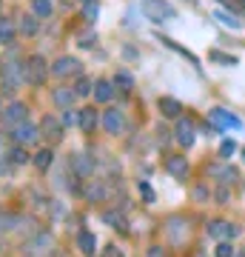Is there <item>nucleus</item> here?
<instances>
[{"instance_id":"nucleus-42","label":"nucleus","mask_w":245,"mask_h":257,"mask_svg":"<svg viewBox=\"0 0 245 257\" xmlns=\"http://www.w3.org/2000/svg\"><path fill=\"white\" fill-rule=\"evenodd\" d=\"M219 3H228V6H236L234 0H219Z\"/></svg>"},{"instance_id":"nucleus-23","label":"nucleus","mask_w":245,"mask_h":257,"mask_svg":"<svg viewBox=\"0 0 245 257\" xmlns=\"http://www.w3.org/2000/svg\"><path fill=\"white\" fill-rule=\"evenodd\" d=\"M37 29H40V23H37V15H26V18L20 20V32L23 35H37Z\"/></svg>"},{"instance_id":"nucleus-32","label":"nucleus","mask_w":245,"mask_h":257,"mask_svg":"<svg viewBox=\"0 0 245 257\" xmlns=\"http://www.w3.org/2000/svg\"><path fill=\"white\" fill-rule=\"evenodd\" d=\"M97 15H100V6H97V0H94V3H86V9H83V18L89 20V23H94V20H97Z\"/></svg>"},{"instance_id":"nucleus-10","label":"nucleus","mask_w":245,"mask_h":257,"mask_svg":"<svg viewBox=\"0 0 245 257\" xmlns=\"http://www.w3.org/2000/svg\"><path fill=\"white\" fill-rule=\"evenodd\" d=\"M40 138V128L32 126V123H20L15 126V140H18V146H29V143H35Z\"/></svg>"},{"instance_id":"nucleus-36","label":"nucleus","mask_w":245,"mask_h":257,"mask_svg":"<svg viewBox=\"0 0 245 257\" xmlns=\"http://www.w3.org/2000/svg\"><path fill=\"white\" fill-rule=\"evenodd\" d=\"M15 223H18V217H15V214H0V231L15 229Z\"/></svg>"},{"instance_id":"nucleus-33","label":"nucleus","mask_w":245,"mask_h":257,"mask_svg":"<svg viewBox=\"0 0 245 257\" xmlns=\"http://www.w3.org/2000/svg\"><path fill=\"white\" fill-rule=\"evenodd\" d=\"M234 152H236V143H234V140H222V143H219V157H222V160H228Z\"/></svg>"},{"instance_id":"nucleus-27","label":"nucleus","mask_w":245,"mask_h":257,"mask_svg":"<svg viewBox=\"0 0 245 257\" xmlns=\"http://www.w3.org/2000/svg\"><path fill=\"white\" fill-rule=\"evenodd\" d=\"M86 197H89V200H103V197H106V186L103 183H89L86 186Z\"/></svg>"},{"instance_id":"nucleus-2","label":"nucleus","mask_w":245,"mask_h":257,"mask_svg":"<svg viewBox=\"0 0 245 257\" xmlns=\"http://www.w3.org/2000/svg\"><path fill=\"white\" fill-rule=\"evenodd\" d=\"M23 72H26V80L32 83V86H43L46 74H49V63H46L40 55H32L26 63H23Z\"/></svg>"},{"instance_id":"nucleus-4","label":"nucleus","mask_w":245,"mask_h":257,"mask_svg":"<svg viewBox=\"0 0 245 257\" xmlns=\"http://www.w3.org/2000/svg\"><path fill=\"white\" fill-rule=\"evenodd\" d=\"M208 117H211V126L217 128H239L242 123H239V117H234V114H228L225 109H211L208 111Z\"/></svg>"},{"instance_id":"nucleus-15","label":"nucleus","mask_w":245,"mask_h":257,"mask_svg":"<svg viewBox=\"0 0 245 257\" xmlns=\"http://www.w3.org/2000/svg\"><path fill=\"white\" fill-rule=\"evenodd\" d=\"M77 248H80L86 257H94V248H97L94 231H80V234H77Z\"/></svg>"},{"instance_id":"nucleus-39","label":"nucleus","mask_w":245,"mask_h":257,"mask_svg":"<svg viewBox=\"0 0 245 257\" xmlns=\"http://www.w3.org/2000/svg\"><path fill=\"white\" fill-rule=\"evenodd\" d=\"M140 194L145 197V203H154V192H151V186L148 183H140Z\"/></svg>"},{"instance_id":"nucleus-29","label":"nucleus","mask_w":245,"mask_h":257,"mask_svg":"<svg viewBox=\"0 0 245 257\" xmlns=\"http://www.w3.org/2000/svg\"><path fill=\"white\" fill-rule=\"evenodd\" d=\"M106 217V223H111L114 229H120V231H126V220H123V214H114V211H106L103 214Z\"/></svg>"},{"instance_id":"nucleus-28","label":"nucleus","mask_w":245,"mask_h":257,"mask_svg":"<svg viewBox=\"0 0 245 257\" xmlns=\"http://www.w3.org/2000/svg\"><path fill=\"white\" fill-rule=\"evenodd\" d=\"M15 40V26L12 20H0V43H12Z\"/></svg>"},{"instance_id":"nucleus-22","label":"nucleus","mask_w":245,"mask_h":257,"mask_svg":"<svg viewBox=\"0 0 245 257\" xmlns=\"http://www.w3.org/2000/svg\"><path fill=\"white\" fill-rule=\"evenodd\" d=\"M114 86H117L120 92H131V89H134V77H131V74L126 72V69H117V74H114Z\"/></svg>"},{"instance_id":"nucleus-47","label":"nucleus","mask_w":245,"mask_h":257,"mask_svg":"<svg viewBox=\"0 0 245 257\" xmlns=\"http://www.w3.org/2000/svg\"><path fill=\"white\" fill-rule=\"evenodd\" d=\"M0 111H3V109H0Z\"/></svg>"},{"instance_id":"nucleus-37","label":"nucleus","mask_w":245,"mask_h":257,"mask_svg":"<svg viewBox=\"0 0 245 257\" xmlns=\"http://www.w3.org/2000/svg\"><path fill=\"white\" fill-rule=\"evenodd\" d=\"M211 60H217V63H225V66H236V57H228V55H222V52H211Z\"/></svg>"},{"instance_id":"nucleus-18","label":"nucleus","mask_w":245,"mask_h":257,"mask_svg":"<svg viewBox=\"0 0 245 257\" xmlns=\"http://www.w3.org/2000/svg\"><path fill=\"white\" fill-rule=\"evenodd\" d=\"M114 97V83L109 80H97L94 83V100L97 103H109Z\"/></svg>"},{"instance_id":"nucleus-31","label":"nucleus","mask_w":245,"mask_h":257,"mask_svg":"<svg viewBox=\"0 0 245 257\" xmlns=\"http://www.w3.org/2000/svg\"><path fill=\"white\" fill-rule=\"evenodd\" d=\"M180 229H182V220L180 217H171V220H168V234H171L174 243H180Z\"/></svg>"},{"instance_id":"nucleus-41","label":"nucleus","mask_w":245,"mask_h":257,"mask_svg":"<svg viewBox=\"0 0 245 257\" xmlns=\"http://www.w3.org/2000/svg\"><path fill=\"white\" fill-rule=\"evenodd\" d=\"M106 257H120V251L114 246H109V248H106Z\"/></svg>"},{"instance_id":"nucleus-25","label":"nucleus","mask_w":245,"mask_h":257,"mask_svg":"<svg viewBox=\"0 0 245 257\" xmlns=\"http://www.w3.org/2000/svg\"><path fill=\"white\" fill-rule=\"evenodd\" d=\"M9 160L15 166H23V163H29V160H32V157H29V152H26V146H15L9 152Z\"/></svg>"},{"instance_id":"nucleus-21","label":"nucleus","mask_w":245,"mask_h":257,"mask_svg":"<svg viewBox=\"0 0 245 257\" xmlns=\"http://www.w3.org/2000/svg\"><path fill=\"white\" fill-rule=\"evenodd\" d=\"M80 128L86 135H91L97 128V111L94 109H80Z\"/></svg>"},{"instance_id":"nucleus-11","label":"nucleus","mask_w":245,"mask_h":257,"mask_svg":"<svg viewBox=\"0 0 245 257\" xmlns=\"http://www.w3.org/2000/svg\"><path fill=\"white\" fill-rule=\"evenodd\" d=\"M26 251L29 254H49V251H52V237H49L46 231L35 234V237L26 243Z\"/></svg>"},{"instance_id":"nucleus-43","label":"nucleus","mask_w":245,"mask_h":257,"mask_svg":"<svg viewBox=\"0 0 245 257\" xmlns=\"http://www.w3.org/2000/svg\"><path fill=\"white\" fill-rule=\"evenodd\" d=\"M83 3H94V0H83Z\"/></svg>"},{"instance_id":"nucleus-38","label":"nucleus","mask_w":245,"mask_h":257,"mask_svg":"<svg viewBox=\"0 0 245 257\" xmlns=\"http://www.w3.org/2000/svg\"><path fill=\"white\" fill-rule=\"evenodd\" d=\"M77 123H80V111L66 109V114H63V126H77Z\"/></svg>"},{"instance_id":"nucleus-30","label":"nucleus","mask_w":245,"mask_h":257,"mask_svg":"<svg viewBox=\"0 0 245 257\" xmlns=\"http://www.w3.org/2000/svg\"><path fill=\"white\" fill-rule=\"evenodd\" d=\"M217 20L222 23V26H231V29H239V20L231 15V12H217Z\"/></svg>"},{"instance_id":"nucleus-16","label":"nucleus","mask_w":245,"mask_h":257,"mask_svg":"<svg viewBox=\"0 0 245 257\" xmlns=\"http://www.w3.org/2000/svg\"><path fill=\"white\" fill-rule=\"evenodd\" d=\"M208 175H211V177H217L219 183H234V177H236V172H234V169H231V166L214 163V166H208Z\"/></svg>"},{"instance_id":"nucleus-44","label":"nucleus","mask_w":245,"mask_h":257,"mask_svg":"<svg viewBox=\"0 0 245 257\" xmlns=\"http://www.w3.org/2000/svg\"><path fill=\"white\" fill-rule=\"evenodd\" d=\"M242 157H245V152H242Z\"/></svg>"},{"instance_id":"nucleus-45","label":"nucleus","mask_w":245,"mask_h":257,"mask_svg":"<svg viewBox=\"0 0 245 257\" xmlns=\"http://www.w3.org/2000/svg\"><path fill=\"white\" fill-rule=\"evenodd\" d=\"M234 257H239V254H234Z\"/></svg>"},{"instance_id":"nucleus-1","label":"nucleus","mask_w":245,"mask_h":257,"mask_svg":"<svg viewBox=\"0 0 245 257\" xmlns=\"http://www.w3.org/2000/svg\"><path fill=\"white\" fill-rule=\"evenodd\" d=\"M140 9L151 23H165V20L177 18V9H174L168 0H140Z\"/></svg>"},{"instance_id":"nucleus-19","label":"nucleus","mask_w":245,"mask_h":257,"mask_svg":"<svg viewBox=\"0 0 245 257\" xmlns=\"http://www.w3.org/2000/svg\"><path fill=\"white\" fill-rule=\"evenodd\" d=\"M52 97H55V103L60 106V109H72V103H74L77 94H74V89H69V86H60V89H55Z\"/></svg>"},{"instance_id":"nucleus-14","label":"nucleus","mask_w":245,"mask_h":257,"mask_svg":"<svg viewBox=\"0 0 245 257\" xmlns=\"http://www.w3.org/2000/svg\"><path fill=\"white\" fill-rule=\"evenodd\" d=\"M26 114H29V109L23 103H12L9 109H3V120H6V123H15V126L26 123Z\"/></svg>"},{"instance_id":"nucleus-6","label":"nucleus","mask_w":245,"mask_h":257,"mask_svg":"<svg viewBox=\"0 0 245 257\" xmlns=\"http://www.w3.org/2000/svg\"><path fill=\"white\" fill-rule=\"evenodd\" d=\"M103 126H106L109 135H120V132L126 128V117H123V111H120V109L103 111Z\"/></svg>"},{"instance_id":"nucleus-8","label":"nucleus","mask_w":245,"mask_h":257,"mask_svg":"<svg viewBox=\"0 0 245 257\" xmlns=\"http://www.w3.org/2000/svg\"><path fill=\"white\" fill-rule=\"evenodd\" d=\"M236 234V226H231L228 220H211L208 223V237H214V240H228V237H234Z\"/></svg>"},{"instance_id":"nucleus-26","label":"nucleus","mask_w":245,"mask_h":257,"mask_svg":"<svg viewBox=\"0 0 245 257\" xmlns=\"http://www.w3.org/2000/svg\"><path fill=\"white\" fill-rule=\"evenodd\" d=\"M32 12L37 18H49L52 15V0H32Z\"/></svg>"},{"instance_id":"nucleus-13","label":"nucleus","mask_w":245,"mask_h":257,"mask_svg":"<svg viewBox=\"0 0 245 257\" xmlns=\"http://www.w3.org/2000/svg\"><path fill=\"white\" fill-rule=\"evenodd\" d=\"M40 132H43V135H46L49 140H52V143H57V140L63 138V123L46 114V117H43V123H40Z\"/></svg>"},{"instance_id":"nucleus-17","label":"nucleus","mask_w":245,"mask_h":257,"mask_svg":"<svg viewBox=\"0 0 245 257\" xmlns=\"http://www.w3.org/2000/svg\"><path fill=\"white\" fill-rule=\"evenodd\" d=\"M160 111H163V117L177 120L182 114V103L174 100V97H160Z\"/></svg>"},{"instance_id":"nucleus-3","label":"nucleus","mask_w":245,"mask_h":257,"mask_svg":"<svg viewBox=\"0 0 245 257\" xmlns=\"http://www.w3.org/2000/svg\"><path fill=\"white\" fill-rule=\"evenodd\" d=\"M23 80H26L23 66H20V63H3V72H0V83H3V89L15 92Z\"/></svg>"},{"instance_id":"nucleus-12","label":"nucleus","mask_w":245,"mask_h":257,"mask_svg":"<svg viewBox=\"0 0 245 257\" xmlns=\"http://www.w3.org/2000/svg\"><path fill=\"white\" fill-rule=\"evenodd\" d=\"M69 166H72V172L77 177H91V175H94V163H91L86 155H72Z\"/></svg>"},{"instance_id":"nucleus-9","label":"nucleus","mask_w":245,"mask_h":257,"mask_svg":"<svg viewBox=\"0 0 245 257\" xmlns=\"http://www.w3.org/2000/svg\"><path fill=\"white\" fill-rule=\"evenodd\" d=\"M165 172L174 177H180V180H185L188 177V160L182 155H168V160H165Z\"/></svg>"},{"instance_id":"nucleus-35","label":"nucleus","mask_w":245,"mask_h":257,"mask_svg":"<svg viewBox=\"0 0 245 257\" xmlns=\"http://www.w3.org/2000/svg\"><path fill=\"white\" fill-rule=\"evenodd\" d=\"M214 254H217V257H234L236 251H234V246H231V243H225V240H222V243L214 248Z\"/></svg>"},{"instance_id":"nucleus-24","label":"nucleus","mask_w":245,"mask_h":257,"mask_svg":"<svg viewBox=\"0 0 245 257\" xmlns=\"http://www.w3.org/2000/svg\"><path fill=\"white\" fill-rule=\"evenodd\" d=\"M91 92H94V83H91L89 77H77V83H74V94H77V97H89Z\"/></svg>"},{"instance_id":"nucleus-34","label":"nucleus","mask_w":245,"mask_h":257,"mask_svg":"<svg viewBox=\"0 0 245 257\" xmlns=\"http://www.w3.org/2000/svg\"><path fill=\"white\" fill-rule=\"evenodd\" d=\"M163 43H165V46H168V49H174V52H180V55H182V57H188L191 63L197 66V57L191 55V52H185V49H182V46H177V43H174V40H168V37H163Z\"/></svg>"},{"instance_id":"nucleus-46","label":"nucleus","mask_w":245,"mask_h":257,"mask_svg":"<svg viewBox=\"0 0 245 257\" xmlns=\"http://www.w3.org/2000/svg\"><path fill=\"white\" fill-rule=\"evenodd\" d=\"M242 3H245V0H242Z\"/></svg>"},{"instance_id":"nucleus-5","label":"nucleus","mask_w":245,"mask_h":257,"mask_svg":"<svg viewBox=\"0 0 245 257\" xmlns=\"http://www.w3.org/2000/svg\"><path fill=\"white\" fill-rule=\"evenodd\" d=\"M52 74H57V77H69V74H80V60L77 57H57L55 66H52Z\"/></svg>"},{"instance_id":"nucleus-7","label":"nucleus","mask_w":245,"mask_h":257,"mask_svg":"<svg viewBox=\"0 0 245 257\" xmlns=\"http://www.w3.org/2000/svg\"><path fill=\"white\" fill-rule=\"evenodd\" d=\"M194 140H197V128H194V120H180V123H177V143H180V146H194Z\"/></svg>"},{"instance_id":"nucleus-20","label":"nucleus","mask_w":245,"mask_h":257,"mask_svg":"<svg viewBox=\"0 0 245 257\" xmlns=\"http://www.w3.org/2000/svg\"><path fill=\"white\" fill-rule=\"evenodd\" d=\"M32 163H35L37 172H49V166L55 163V152H52V149H40V152L32 157Z\"/></svg>"},{"instance_id":"nucleus-40","label":"nucleus","mask_w":245,"mask_h":257,"mask_svg":"<svg viewBox=\"0 0 245 257\" xmlns=\"http://www.w3.org/2000/svg\"><path fill=\"white\" fill-rule=\"evenodd\" d=\"M145 257H165V251H163V246H151L145 251Z\"/></svg>"}]
</instances>
